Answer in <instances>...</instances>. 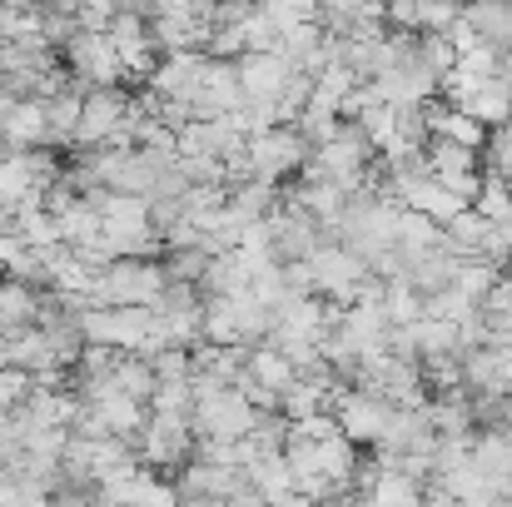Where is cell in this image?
<instances>
[{"label":"cell","instance_id":"19","mask_svg":"<svg viewBox=\"0 0 512 507\" xmlns=\"http://www.w3.org/2000/svg\"><path fill=\"white\" fill-rule=\"evenodd\" d=\"M473 209H483V214H488L493 224L512 214V184L503 179V174H498V169H488V174H483V189H478Z\"/></svg>","mask_w":512,"mask_h":507},{"label":"cell","instance_id":"4","mask_svg":"<svg viewBox=\"0 0 512 507\" xmlns=\"http://www.w3.org/2000/svg\"><path fill=\"white\" fill-rule=\"evenodd\" d=\"M140 463L155 468V473H179L189 458H194V418L189 413H160L150 408V423L140 433Z\"/></svg>","mask_w":512,"mask_h":507},{"label":"cell","instance_id":"13","mask_svg":"<svg viewBox=\"0 0 512 507\" xmlns=\"http://www.w3.org/2000/svg\"><path fill=\"white\" fill-rule=\"evenodd\" d=\"M463 20L493 50H512V0H463Z\"/></svg>","mask_w":512,"mask_h":507},{"label":"cell","instance_id":"18","mask_svg":"<svg viewBox=\"0 0 512 507\" xmlns=\"http://www.w3.org/2000/svg\"><path fill=\"white\" fill-rule=\"evenodd\" d=\"M478 309H483V319H488L493 338H512V274H503V279L478 299Z\"/></svg>","mask_w":512,"mask_h":507},{"label":"cell","instance_id":"8","mask_svg":"<svg viewBox=\"0 0 512 507\" xmlns=\"http://www.w3.org/2000/svg\"><path fill=\"white\" fill-rule=\"evenodd\" d=\"M130 105H135V85H90L85 90V115H80L75 145H105L130 120Z\"/></svg>","mask_w":512,"mask_h":507},{"label":"cell","instance_id":"15","mask_svg":"<svg viewBox=\"0 0 512 507\" xmlns=\"http://www.w3.org/2000/svg\"><path fill=\"white\" fill-rule=\"evenodd\" d=\"M45 115H50V145H75V130H80V115H85V85L70 80L65 90H55L45 100Z\"/></svg>","mask_w":512,"mask_h":507},{"label":"cell","instance_id":"7","mask_svg":"<svg viewBox=\"0 0 512 507\" xmlns=\"http://www.w3.org/2000/svg\"><path fill=\"white\" fill-rule=\"evenodd\" d=\"M393 408L398 403H388L383 393H373L363 383H348L343 398L334 403V418H339L343 438H353L358 448H378L383 433H388V423H393Z\"/></svg>","mask_w":512,"mask_h":507},{"label":"cell","instance_id":"11","mask_svg":"<svg viewBox=\"0 0 512 507\" xmlns=\"http://www.w3.org/2000/svg\"><path fill=\"white\" fill-rule=\"evenodd\" d=\"M40 304H45V289L0 274V334H20V329H30V324L40 319Z\"/></svg>","mask_w":512,"mask_h":507},{"label":"cell","instance_id":"24","mask_svg":"<svg viewBox=\"0 0 512 507\" xmlns=\"http://www.w3.org/2000/svg\"><path fill=\"white\" fill-rule=\"evenodd\" d=\"M40 5H50V0H40Z\"/></svg>","mask_w":512,"mask_h":507},{"label":"cell","instance_id":"1","mask_svg":"<svg viewBox=\"0 0 512 507\" xmlns=\"http://www.w3.org/2000/svg\"><path fill=\"white\" fill-rule=\"evenodd\" d=\"M170 289V269L165 259H110L95 284H90V299L95 304H160V294Z\"/></svg>","mask_w":512,"mask_h":507},{"label":"cell","instance_id":"23","mask_svg":"<svg viewBox=\"0 0 512 507\" xmlns=\"http://www.w3.org/2000/svg\"><path fill=\"white\" fill-rule=\"evenodd\" d=\"M10 105H15V100H10V95L0 90V120H5V110H10Z\"/></svg>","mask_w":512,"mask_h":507},{"label":"cell","instance_id":"6","mask_svg":"<svg viewBox=\"0 0 512 507\" xmlns=\"http://www.w3.org/2000/svg\"><path fill=\"white\" fill-rule=\"evenodd\" d=\"M60 55H65L70 75H75L85 90H90V85H125V65H120V50H115L110 30H90V25H80Z\"/></svg>","mask_w":512,"mask_h":507},{"label":"cell","instance_id":"9","mask_svg":"<svg viewBox=\"0 0 512 507\" xmlns=\"http://www.w3.org/2000/svg\"><path fill=\"white\" fill-rule=\"evenodd\" d=\"M234 65H239V85H244V100L249 105H279V95L289 90V80L299 70L279 50H244Z\"/></svg>","mask_w":512,"mask_h":507},{"label":"cell","instance_id":"25","mask_svg":"<svg viewBox=\"0 0 512 507\" xmlns=\"http://www.w3.org/2000/svg\"><path fill=\"white\" fill-rule=\"evenodd\" d=\"M508 274H512V264H508Z\"/></svg>","mask_w":512,"mask_h":507},{"label":"cell","instance_id":"12","mask_svg":"<svg viewBox=\"0 0 512 507\" xmlns=\"http://www.w3.org/2000/svg\"><path fill=\"white\" fill-rule=\"evenodd\" d=\"M244 373H249V378H259L269 393H279V398H284V388L299 378V363H294L274 338H259V343H249V363H244Z\"/></svg>","mask_w":512,"mask_h":507},{"label":"cell","instance_id":"17","mask_svg":"<svg viewBox=\"0 0 512 507\" xmlns=\"http://www.w3.org/2000/svg\"><path fill=\"white\" fill-rule=\"evenodd\" d=\"M508 269L498 264V259H488V254H458V269H453V284L468 294V299H483L498 279H503Z\"/></svg>","mask_w":512,"mask_h":507},{"label":"cell","instance_id":"2","mask_svg":"<svg viewBox=\"0 0 512 507\" xmlns=\"http://www.w3.org/2000/svg\"><path fill=\"white\" fill-rule=\"evenodd\" d=\"M259 413H264V408H254V403L239 393V383L199 388V393H194V408H189L194 438H249V433L259 428Z\"/></svg>","mask_w":512,"mask_h":507},{"label":"cell","instance_id":"3","mask_svg":"<svg viewBox=\"0 0 512 507\" xmlns=\"http://www.w3.org/2000/svg\"><path fill=\"white\" fill-rule=\"evenodd\" d=\"M309 155H314V145H309V135L299 125H269V130H254L249 135V165H254V174H264V179L289 184L299 169L309 165Z\"/></svg>","mask_w":512,"mask_h":507},{"label":"cell","instance_id":"10","mask_svg":"<svg viewBox=\"0 0 512 507\" xmlns=\"http://www.w3.org/2000/svg\"><path fill=\"white\" fill-rule=\"evenodd\" d=\"M50 145V115H45V95H25L5 110L0 120V155L10 150H35Z\"/></svg>","mask_w":512,"mask_h":507},{"label":"cell","instance_id":"20","mask_svg":"<svg viewBox=\"0 0 512 507\" xmlns=\"http://www.w3.org/2000/svg\"><path fill=\"white\" fill-rule=\"evenodd\" d=\"M35 388V373L30 368H15V363H0V413H15Z\"/></svg>","mask_w":512,"mask_h":507},{"label":"cell","instance_id":"14","mask_svg":"<svg viewBox=\"0 0 512 507\" xmlns=\"http://www.w3.org/2000/svg\"><path fill=\"white\" fill-rule=\"evenodd\" d=\"M249 483L259 488V498H264V503L304 498V493H299V478H294V468H289V458H284V453H264V458H254V463H249Z\"/></svg>","mask_w":512,"mask_h":507},{"label":"cell","instance_id":"22","mask_svg":"<svg viewBox=\"0 0 512 507\" xmlns=\"http://www.w3.org/2000/svg\"><path fill=\"white\" fill-rule=\"evenodd\" d=\"M0 5H10V10H30V5H40V0H0Z\"/></svg>","mask_w":512,"mask_h":507},{"label":"cell","instance_id":"16","mask_svg":"<svg viewBox=\"0 0 512 507\" xmlns=\"http://www.w3.org/2000/svg\"><path fill=\"white\" fill-rule=\"evenodd\" d=\"M428 498V483L423 478H413V473H403V468H388L383 463V473L373 478V488H368V503H383V507H408V503H423Z\"/></svg>","mask_w":512,"mask_h":507},{"label":"cell","instance_id":"5","mask_svg":"<svg viewBox=\"0 0 512 507\" xmlns=\"http://www.w3.org/2000/svg\"><path fill=\"white\" fill-rule=\"evenodd\" d=\"M309 269H314V294H324V299H334V304H353V299L363 294V284H368V259L353 254L339 239H324V244L314 249Z\"/></svg>","mask_w":512,"mask_h":507},{"label":"cell","instance_id":"21","mask_svg":"<svg viewBox=\"0 0 512 507\" xmlns=\"http://www.w3.org/2000/svg\"><path fill=\"white\" fill-rule=\"evenodd\" d=\"M488 169H498L503 179L512 184V120H503V125H493L488 130Z\"/></svg>","mask_w":512,"mask_h":507}]
</instances>
